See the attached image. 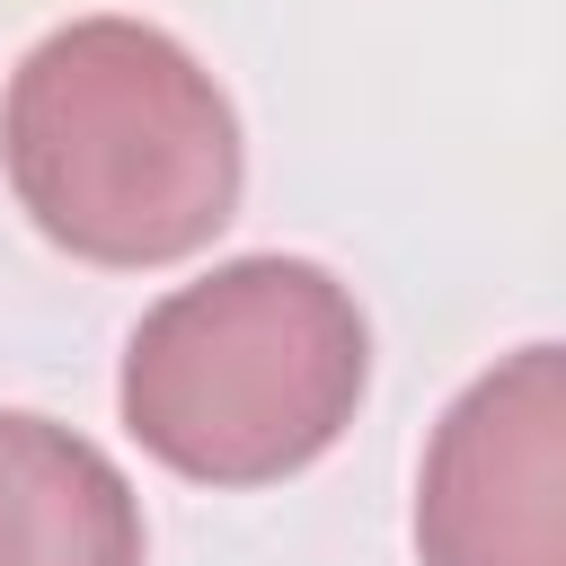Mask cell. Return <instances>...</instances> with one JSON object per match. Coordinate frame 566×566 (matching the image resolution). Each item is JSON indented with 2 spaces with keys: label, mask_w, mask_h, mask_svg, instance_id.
I'll use <instances>...</instances> for the list:
<instances>
[{
  "label": "cell",
  "mask_w": 566,
  "mask_h": 566,
  "mask_svg": "<svg viewBox=\"0 0 566 566\" xmlns=\"http://www.w3.org/2000/svg\"><path fill=\"white\" fill-rule=\"evenodd\" d=\"M18 212L80 265H177L239 212V115L212 71L142 18L53 27L0 97Z\"/></svg>",
  "instance_id": "6da1fadb"
},
{
  "label": "cell",
  "mask_w": 566,
  "mask_h": 566,
  "mask_svg": "<svg viewBox=\"0 0 566 566\" xmlns=\"http://www.w3.org/2000/svg\"><path fill=\"white\" fill-rule=\"evenodd\" d=\"M0 566H142L124 469L88 433L18 407H0Z\"/></svg>",
  "instance_id": "277c9868"
},
{
  "label": "cell",
  "mask_w": 566,
  "mask_h": 566,
  "mask_svg": "<svg viewBox=\"0 0 566 566\" xmlns=\"http://www.w3.org/2000/svg\"><path fill=\"white\" fill-rule=\"evenodd\" d=\"M371 327L310 256H230L142 310L124 345L133 442L195 486H274L363 407Z\"/></svg>",
  "instance_id": "7a4b0ae2"
},
{
  "label": "cell",
  "mask_w": 566,
  "mask_h": 566,
  "mask_svg": "<svg viewBox=\"0 0 566 566\" xmlns=\"http://www.w3.org/2000/svg\"><path fill=\"white\" fill-rule=\"evenodd\" d=\"M424 566H566V354L522 345L433 424L416 478Z\"/></svg>",
  "instance_id": "3957f363"
}]
</instances>
